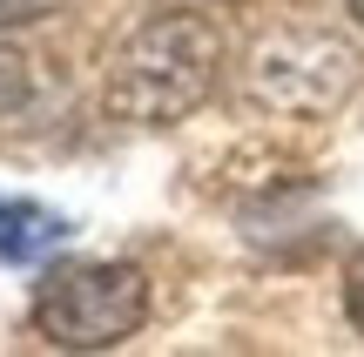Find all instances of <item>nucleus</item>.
<instances>
[{
  "label": "nucleus",
  "mask_w": 364,
  "mask_h": 357,
  "mask_svg": "<svg viewBox=\"0 0 364 357\" xmlns=\"http://www.w3.org/2000/svg\"><path fill=\"white\" fill-rule=\"evenodd\" d=\"M149 324V277L135 263H61L34 290V331L54 351H115Z\"/></svg>",
  "instance_id": "obj_2"
},
{
  "label": "nucleus",
  "mask_w": 364,
  "mask_h": 357,
  "mask_svg": "<svg viewBox=\"0 0 364 357\" xmlns=\"http://www.w3.org/2000/svg\"><path fill=\"white\" fill-rule=\"evenodd\" d=\"M344 317L358 324V337H364V270L351 277V290H344Z\"/></svg>",
  "instance_id": "obj_6"
},
{
  "label": "nucleus",
  "mask_w": 364,
  "mask_h": 357,
  "mask_svg": "<svg viewBox=\"0 0 364 357\" xmlns=\"http://www.w3.org/2000/svg\"><path fill=\"white\" fill-rule=\"evenodd\" d=\"M34 101H41L34 61H27V54H14V48H0V128H14Z\"/></svg>",
  "instance_id": "obj_4"
},
{
  "label": "nucleus",
  "mask_w": 364,
  "mask_h": 357,
  "mask_svg": "<svg viewBox=\"0 0 364 357\" xmlns=\"http://www.w3.org/2000/svg\"><path fill=\"white\" fill-rule=\"evenodd\" d=\"M216 75H223V34L209 13L189 7L149 13L108 61V115L169 128L216 94Z\"/></svg>",
  "instance_id": "obj_1"
},
{
  "label": "nucleus",
  "mask_w": 364,
  "mask_h": 357,
  "mask_svg": "<svg viewBox=\"0 0 364 357\" xmlns=\"http://www.w3.org/2000/svg\"><path fill=\"white\" fill-rule=\"evenodd\" d=\"M61 0H0V34L7 27H27V21H48Z\"/></svg>",
  "instance_id": "obj_5"
},
{
  "label": "nucleus",
  "mask_w": 364,
  "mask_h": 357,
  "mask_svg": "<svg viewBox=\"0 0 364 357\" xmlns=\"http://www.w3.org/2000/svg\"><path fill=\"white\" fill-rule=\"evenodd\" d=\"M344 7H351V21H358V27H364V0H344Z\"/></svg>",
  "instance_id": "obj_7"
},
{
  "label": "nucleus",
  "mask_w": 364,
  "mask_h": 357,
  "mask_svg": "<svg viewBox=\"0 0 364 357\" xmlns=\"http://www.w3.org/2000/svg\"><path fill=\"white\" fill-rule=\"evenodd\" d=\"M75 223L48 202H27V196H0V263H41V256L68 250Z\"/></svg>",
  "instance_id": "obj_3"
}]
</instances>
